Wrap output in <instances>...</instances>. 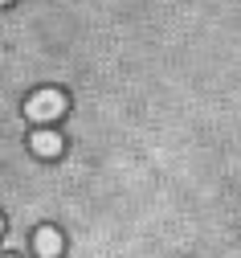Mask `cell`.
I'll return each instance as SVG.
<instances>
[{"instance_id": "cell-1", "label": "cell", "mask_w": 241, "mask_h": 258, "mask_svg": "<svg viewBox=\"0 0 241 258\" xmlns=\"http://www.w3.org/2000/svg\"><path fill=\"white\" fill-rule=\"evenodd\" d=\"M65 107H70V99H65L57 86H41V90H33V94H29L25 115L37 123V127H49L53 119H61V115H65Z\"/></svg>"}, {"instance_id": "cell-2", "label": "cell", "mask_w": 241, "mask_h": 258, "mask_svg": "<svg viewBox=\"0 0 241 258\" xmlns=\"http://www.w3.org/2000/svg\"><path fill=\"white\" fill-rule=\"evenodd\" d=\"M61 234L53 230V225H41V230L37 234H33V250H37V258H57L61 254Z\"/></svg>"}, {"instance_id": "cell-3", "label": "cell", "mask_w": 241, "mask_h": 258, "mask_svg": "<svg viewBox=\"0 0 241 258\" xmlns=\"http://www.w3.org/2000/svg\"><path fill=\"white\" fill-rule=\"evenodd\" d=\"M29 148L37 152V156H45V160H49V156H61V136L49 132V127H41V132L29 136Z\"/></svg>"}, {"instance_id": "cell-4", "label": "cell", "mask_w": 241, "mask_h": 258, "mask_svg": "<svg viewBox=\"0 0 241 258\" xmlns=\"http://www.w3.org/2000/svg\"><path fill=\"white\" fill-rule=\"evenodd\" d=\"M0 238H5V217H0Z\"/></svg>"}, {"instance_id": "cell-5", "label": "cell", "mask_w": 241, "mask_h": 258, "mask_svg": "<svg viewBox=\"0 0 241 258\" xmlns=\"http://www.w3.org/2000/svg\"><path fill=\"white\" fill-rule=\"evenodd\" d=\"M0 5H13V0H0Z\"/></svg>"}, {"instance_id": "cell-6", "label": "cell", "mask_w": 241, "mask_h": 258, "mask_svg": "<svg viewBox=\"0 0 241 258\" xmlns=\"http://www.w3.org/2000/svg\"><path fill=\"white\" fill-rule=\"evenodd\" d=\"M5 258H17V254H5Z\"/></svg>"}]
</instances>
